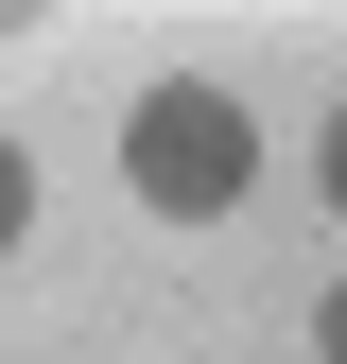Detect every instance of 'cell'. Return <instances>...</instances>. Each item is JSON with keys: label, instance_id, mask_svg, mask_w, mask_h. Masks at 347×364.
Listing matches in <instances>:
<instances>
[{"label": "cell", "instance_id": "4", "mask_svg": "<svg viewBox=\"0 0 347 364\" xmlns=\"http://www.w3.org/2000/svg\"><path fill=\"white\" fill-rule=\"evenodd\" d=\"M330 364H347V278H330Z\"/></svg>", "mask_w": 347, "mask_h": 364}, {"label": "cell", "instance_id": "1", "mask_svg": "<svg viewBox=\"0 0 347 364\" xmlns=\"http://www.w3.org/2000/svg\"><path fill=\"white\" fill-rule=\"evenodd\" d=\"M122 173H139V208H156V225H226V208L260 191V139H243V105H226V87H139Z\"/></svg>", "mask_w": 347, "mask_h": 364}, {"label": "cell", "instance_id": "3", "mask_svg": "<svg viewBox=\"0 0 347 364\" xmlns=\"http://www.w3.org/2000/svg\"><path fill=\"white\" fill-rule=\"evenodd\" d=\"M313 173H330V208H347V105H330V156H313Z\"/></svg>", "mask_w": 347, "mask_h": 364}, {"label": "cell", "instance_id": "2", "mask_svg": "<svg viewBox=\"0 0 347 364\" xmlns=\"http://www.w3.org/2000/svg\"><path fill=\"white\" fill-rule=\"evenodd\" d=\"M18 243H35V156L0 139V260H18Z\"/></svg>", "mask_w": 347, "mask_h": 364}]
</instances>
